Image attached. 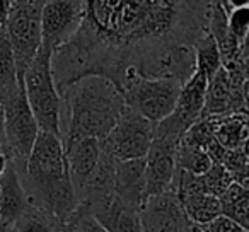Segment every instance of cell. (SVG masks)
<instances>
[{"mask_svg":"<svg viewBox=\"0 0 249 232\" xmlns=\"http://www.w3.org/2000/svg\"><path fill=\"white\" fill-rule=\"evenodd\" d=\"M213 0H82L73 36L96 50L101 75L120 89L135 75L184 82ZM123 92V90H121Z\"/></svg>","mask_w":249,"mask_h":232,"instance_id":"6da1fadb","label":"cell"},{"mask_svg":"<svg viewBox=\"0 0 249 232\" xmlns=\"http://www.w3.org/2000/svg\"><path fill=\"white\" fill-rule=\"evenodd\" d=\"M62 137L80 135L103 140L124 109L121 89L103 75H86L62 94Z\"/></svg>","mask_w":249,"mask_h":232,"instance_id":"7a4b0ae2","label":"cell"},{"mask_svg":"<svg viewBox=\"0 0 249 232\" xmlns=\"http://www.w3.org/2000/svg\"><path fill=\"white\" fill-rule=\"evenodd\" d=\"M22 87L39 132L53 133L62 139V96L53 80L52 48L45 43L39 45L35 58L22 73Z\"/></svg>","mask_w":249,"mask_h":232,"instance_id":"3957f363","label":"cell"},{"mask_svg":"<svg viewBox=\"0 0 249 232\" xmlns=\"http://www.w3.org/2000/svg\"><path fill=\"white\" fill-rule=\"evenodd\" d=\"M248 113V55L220 67L208 80L201 116Z\"/></svg>","mask_w":249,"mask_h":232,"instance_id":"277c9868","label":"cell"},{"mask_svg":"<svg viewBox=\"0 0 249 232\" xmlns=\"http://www.w3.org/2000/svg\"><path fill=\"white\" fill-rule=\"evenodd\" d=\"M43 4L45 0H12L11 2L4 31L11 41L18 73L21 79L41 45Z\"/></svg>","mask_w":249,"mask_h":232,"instance_id":"5b68a950","label":"cell"},{"mask_svg":"<svg viewBox=\"0 0 249 232\" xmlns=\"http://www.w3.org/2000/svg\"><path fill=\"white\" fill-rule=\"evenodd\" d=\"M181 84L183 82L176 79H149L135 75L121 89L124 106L132 107L149 122L159 123L173 111Z\"/></svg>","mask_w":249,"mask_h":232,"instance_id":"8992f818","label":"cell"},{"mask_svg":"<svg viewBox=\"0 0 249 232\" xmlns=\"http://www.w3.org/2000/svg\"><path fill=\"white\" fill-rule=\"evenodd\" d=\"M2 114L5 128V156L9 157L14 169L21 173L39 133L38 123L26 99L24 87L21 86L14 97L2 104Z\"/></svg>","mask_w":249,"mask_h":232,"instance_id":"52a82bcc","label":"cell"},{"mask_svg":"<svg viewBox=\"0 0 249 232\" xmlns=\"http://www.w3.org/2000/svg\"><path fill=\"white\" fill-rule=\"evenodd\" d=\"M156 123L124 106L111 132L101 140V149L116 161L145 157L154 137Z\"/></svg>","mask_w":249,"mask_h":232,"instance_id":"ba28073f","label":"cell"},{"mask_svg":"<svg viewBox=\"0 0 249 232\" xmlns=\"http://www.w3.org/2000/svg\"><path fill=\"white\" fill-rule=\"evenodd\" d=\"M82 22V0H45L41 11V43L50 48L69 41Z\"/></svg>","mask_w":249,"mask_h":232,"instance_id":"9c48e42d","label":"cell"},{"mask_svg":"<svg viewBox=\"0 0 249 232\" xmlns=\"http://www.w3.org/2000/svg\"><path fill=\"white\" fill-rule=\"evenodd\" d=\"M179 139L154 135L145 157V196L169 191L176 171V150Z\"/></svg>","mask_w":249,"mask_h":232,"instance_id":"30bf717a","label":"cell"},{"mask_svg":"<svg viewBox=\"0 0 249 232\" xmlns=\"http://www.w3.org/2000/svg\"><path fill=\"white\" fill-rule=\"evenodd\" d=\"M139 215L143 232H186L191 222L173 191L149 196Z\"/></svg>","mask_w":249,"mask_h":232,"instance_id":"8fae6325","label":"cell"},{"mask_svg":"<svg viewBox=\"0 0 249 232\" xmlns=\"http://www.w3.org/2000/svg\"><path fill=\"white\" fill-rule=\"evenodd\" d=\"M63 154H65L67 169L72 181L75 196L79 190L84 186L87 178L90 176L92 169L96 167L101 154V140L90 139V137L69 135L62 137Z\"/></svg>","mask_w":249,"mask_h":232,"instance_id":"7c38bea8","label":"cell"},{"mask_svg":"<svg viewBox=\"0 0 249 232\" xmlns=\"http://www.w3.org/2000/svg\"><path fill=\"white\" fill-rule=\"evenodd\" d=\"M113 193L123 203L140 210L143 201L147 200L145 161H143V157H140V159L116 161Z\"/></svg>","mask_w":249,"mask_h":232,"instance_id":"4fadbf2b","label":"cell"},{"mask_svg":"<svg viewBox=\"0 0 249 232\" xmlns=\"http://www.w3.org/2000/svg\"><path fill=\"white\" fill-rule=\"evenodd\" d=\"M31 205L18 171L9 161L7 167L0 176V222L9 229Z\"/></svg>","mask_w":249,"mask_h":232,"instance_id":"5bb4252c","label":"cell"},{"mask_svg":"<svg viewBox=\"0 0 249 232\" xmlns=\"http://www.w3.org/2000/svg\"><path fill=\"white\" fill-rule=\"evenodd\" d=\"M89 215H92L107 232H143L139 208L123 203L114 196V193L96 205Z\"/></svg>","mask_w":249,"mask_h":232,"instance_id":"9a60e30c","label":"cell"},{"mask_svg":"<svg viewBox=\"0 0 249 232\" xmlns=\"http://www.w3.org/2000/svg\"><path fill=\"white\" fill-rule=\"evenodd\" d=\"M213 139L224 149H239L248 145L249 122L248 113L215 114V132Z\"/></svg>","mask_w":249,"mask_h":232,"instance_id":"2e32d148","label":"cell"},{"mask_svg":"<svg viewBox=\"0 0 249 232\" xmlns=\"http://www.w3.org/2000/svg\"><path fill=\"white\" fill-rule=\"evenodd\" d=\"M22 79L18 73L14 52L4 29H0V104L19 92Z\"/></svg>","mask_w":249,"mask_h":232,"instance_id":"e0dca14e","label":"cell"},{"mask_svg":"<svg viewBox=\"0 0 249 232\" xmlns=\"http://www.w3.org/2000/svg\"><path fill=\"white\" fill-rule=\"evenodd\" d=\"M220 214L232 218L242 227L249 229V186L232 183L224 193L218 196Z\"/></svg>","mask_w":249,"mask_h":232,"instance_id":"ac0fdd59","label":"cell"},{"mask_svg":"<svg viewBox=\"0 0 249 232\" xmlns=\"http://www.w3.org/2000/svg\"><path fill=\"white\" fill-rule=\"evenodd\" d=\"M67 224L43 212L41 208L29 205L26 212L14 222L9 232H65Z\"/></svg>","mask_w":249,"mask_h":232,"instance_id":"d6986e66","label":"cell"},{"mask_svg":"<svg viewBox=\"0 0 249 232\" xmlns=\"http://www.w3.org/2000/svg\"><path fill=\"white\" fill-rule=\"evenodd\" d=\"M195 52V70L203 73L210 80L222 67V56L215 39L208 31H205L193 45Z\"/></svg>","mask_w":249,"mask_h":232,"instance_id":"ffe728a7","label":"cell"},{"mask_svg":"<svg viewBox=\"0 0 249 232\" xmlns=\"http://www.w3.org/2000/svg\"><path fill=\"white\" fill-rule=\"evenodd\" d=\"M186 217L193 224L203 225L220 215V201L210 193H198L179 201Z\"/></svg>","mask_w":249,"mask_h":232,"instance_id":"44dd1931","label":"cell"},{"mask_svg":"<svg viewBox=\"0 0 249 232\" xmlns=\"http://www.w3.org/2000/svg\"><path fill=\"white\" fill-rule=\"evenodd\" d=\"M212 166V159L208 157V154L203 149L198 147L188 145L184 142H179L176 150V167L186 173L196 174L201 176L208 171V167Z\"/></svg>","mask_w":249,"mask_h":232,"instance_id":"7402d4cb","label":"cell"},{"mask_svg":"<svg viewBox=\"0 0 249 232\" xmlns=\"http://www.w3.org/2000/svg\"><path fill=\"white\" fill-rule=\"evenodd\" d=\"M222 166L227 169L231 178L239 184L249 186V159L248 145L239 149H227L220 161Z\"/></svg>","mask_w":249,"mask_h":232,"instance_id":"603a6c76","label":"cell"},{"mask_svg":"<svg viewBox=\"0 0 249 232\" xmlns=\"http://www.w3.org/2000/svg\"><path fill=\"white\" fill-rule=\"evenodd\" d=\"M201 179H203L205 190L217 198L234 183V179H232L231 174L227 173V169H225L222 164H217V162H212V166L208 167L207 173L201 174Z\"/></svg>","mask_w":249,"mask_h":232,"instance_id":"cb8c5ba5","label":"cell"},{"mask_svg":"<svg viewBox=\"0 0 249 232\" xmlns=\"http://www.w3.org/2000/svg\"><path fill=\"white\" fill-rule=\"evenodd\" d=\"M69 227L75 229L77 232H107L92 215L84 214L80 210H75L73 215L65 222Z\"/></svg>","mask_w":249,"mask_h":232,"instance_id":"d4e9b609","label":"cell"},{"mask_svg":"<svg viewBox=\"0 0 249 232\" xmlns=\"http://www.w3.org/2000/svg\"><path fill=\"white\" fill-rule=\"evenodd\" d=\"M203 232H249V229L242 227L241 224H237L232 218L225 217V215H217L213 220L207 222L201 225Z\"/></svg>","mask_w":249,"mask_h":232,"instance_id":"484cf974","label":"cell"},{"mask_svg":"<svg viewBox=\"0 0 249 232\" xmlns=\"http://www.w3.org/2000/svg\"><path fill=\"white\" fill-rule=\"evenodd\" d=\"M9 9H11V0H0V29L5 28V22L9 18Z\"/></svg>","mask_w":249,"mask_h":232,"instance_id":"4316f807","label":"cell"},{"mask_svg":"<svg viewBox=\"0 0 249 232\" xmlns=\"http://www.w3.org/2000/svg\"><path fill=\"white\" fill-rule=\"evenodd\" d=\"M0 152L5 154V128H4V114L0 109Z\"/></svg>","mask_w":249,"mask_h":232,"instance_id":"83f0119b","label":"cell"},{"mask_svg":"<svg viewBox=\"0 0 249 232\" xmlns=\"http://www.w3.org/2000/svg\"><path fill=\"white\" fill-rule=\"evenodd\" d=\"M249 0H227V12L234 11L239 7H248Z\"/></svg>","mask_w":249,"mask_h":232,"instance_id":"f1b7e54d","label":"cell"},{"mask_svg":"<svg viewBox=\"0 0 249 232\" xmlns=\"http://www.w3.org/2000/svg\"><path fill=\"white\" fill-rule=\"evenodd\" d=\"M9 164V157L5 156L4 152H0V176H2V173L5 171V167H7Z\"/></svg>","mask_w":249,"mask_h":232,"instance_id":"f546056e","label":"cell"},{"mask_svg":"<svg viewBox=\"0 0 249 232\" xmlns=\"http://www.w3.org/2000/svg\"><path fill=\"white\" fill-rule=\"evenodd\" d=\"M186 232H203V229H201V225L190 222V225H188V231Z\"/></svg>","mask_w":249,"mask_h":232,"instance_id":"4dcf8cb0","label":"cell"},{"mask_svg":"<svg viewBox=\"0 0 249 232\" xmlns=\"http://www.w3.org/2000/svg\"><path fill=\"white\" fill-rule=\"evenodd\" d=\"M215 2H217V4H220L222 7H224V11L227 12V0H215ZM229 14V12H227Z\"/></svg>","mask_w":249,"mask_h":232,"instance_id":"1f68e13d","label":"cell"},{"mask_svg":"<svg viewBox=\"0 0 249 232\" xmlns=\"http://www.w3.org/2000/svg\"><path fill=\"white\" fill-rule=\"evenodd\" d=\"M9 231H11V229H9L7 225H4L2 222H0V232H9Z\"/></svg>","mask_w":249,"mask_h":232,"instance_id":"d6a6232c","label":"cell"},{"mask_svg":"<svg viewBox=\"0 0 249 232\" xmlns=\"http://www.w3.org/2000/svg\"><path fill=\"white\" fill-rule=\"evenodd\" d=\"M65 232H77L75 229H72V227H69V225H67V231Z\"/></svg>","mask_w":249,"mask_h":232,"instance_id":"836d02e7","label":"cell"},{"mask_svg":"<svg viewBox=\"0 0 249 232\" xmlns=\"http://www.w3.org/2000/svg\"><path fill=\"white\" fill-rule=\"evenodd\" d=\"M0 109H2V104H0Z\"/></svg>","mask_w":249,"mask_h":232,"instance_id":"e575fe53","label":"cell"},{"mask_svg":"<svg viewBox=\"0 0 249 232\" xmlns=\"http://www.w3.org/2000/svg\"><path fill=\"white\" fill-rule=\"evenodd\" d=\"M11 2H12V0H11Z\"/></svg>","mask_w":249,"mask_h":232,"instance_id":"d590c367","label":"cell"}]
</instances>
